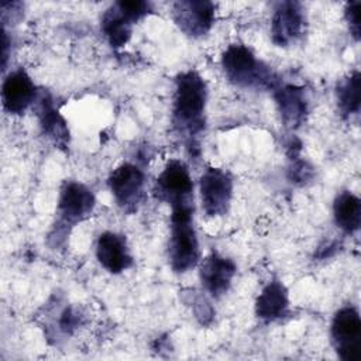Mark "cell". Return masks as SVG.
<instances>
[{"label":"cell","instance_id":"6da1fadb","mask_svg":"<svg viewBox=\"0 0 361 361\" xmlns=\"http://www.w3.org/2000/svg\"><path fill=\"white\" fill-rule=\"evenodd\" d=\"M207 86L196 71H186L175 79L172 126L190 149H199L197 140L204 130Z\"/></svg>","mask_w":361,"mask_h":361},{"label":"cell","instance_id":"7a4b0ae2","mask_svg":"<svg viewBox=\"0 0 361 361\" xmlns=\"http://www.w3.org/2000/svg\"><path fill=\"white\" fill-rule=\"evenodd\" d=\"M221 66L228 82L244 89H275L281 80L243 44L228 45L221 55Z\"/></svg>","mask_w":361,"mask_h":361},{"label":"cell","instance_id":"3957f363","mask_svg":"<svg viewBox=\"0 0 361 361\" xmlns=\"http://www.w3.org/2000/svg\"><path fill=\"white\" fill-rule=\"evenodd\" d=\"M195 207L171 209V233L168 240V261L171 268L183 274L200 261V248L193 224Z\"/></svg>","mask_w":361,"mask_h":361},{"label":"cell","instance_id":"277c9868","mask_svg":"<svg viewBox=\"0 0 361 361\" xmlns=\"http://www.w3.org/2000/svg\"><path fill=\"white\" fill-rule=\"evenodd\" d=\"M151 10V4L144 0L117 1L103 13L100 20L102 32L111 47H123L131 37L133 25L148 16Z\"/></svg>","mask_w":361,"mask_h":361},{"label":"cell","instance_id":"5b68a950","mask_svg":"<svg viewBox=\"0 0 361 361\" xmlns=\"http://www.w3.org/2000/svg\"><path fill=\"white\" fill-rule=\"evenodd\" d=\"M94 204V195L86 185L76 180H66L61 188L58 199V237L59 234H66L68 228L86 220L92 214Z\"/></svg>","mask_w":361,"mask_h":361},{"label":"cell","instance_id":"8992f818","mask_svg":"<svg viewBox=\"0 0 361 361\" xmlns=\"http://www.w3.org/2000/svg\"><path fill=\"white\" fill-rule=\"evenodd\" d=\"M155 196L166 202L171 209L195 207L193 206V182L185 162L171 159L155 182Z\"/></svg>","mask_w":361,"mask_h":361},{"label":"cell","instance_id":"52a82bcc","mask_svg":"<svg viewBox=\"0 0 361 361\" xmlns=\"http://www.w3.org/2000/svg\"><path fill=\"white\" fill-rule=\"evenodd\" d=\"M331 343L344 361L361 360V317L357 307L347 305L338 309L331 320Z\"/></svg>","mask_w":361,"mask_h":361},{"label":"cell","instance_id":"ba28073f","mask_svg":"<svg viewBox=\"0 0 361 361\" xmlns=\"http://www.w3.org/2000/svg\"><path fill=\"white\" fill-rule=\"evenodd\" d=\"M109 188L117 206L126 213H134L145 199V173L130 162L118 165L109 176Z\"/></svg>","mask_w":361,"mask_h":361},{"label":"cell","instance_id":"9c48e42d","mask_svg":"<svg viewBox=\"0 0 361 361\" xmlns=\"http://www.w3.org/2000/svg\"><path fill=\"white\" fill-rule=\"evenodd\" d=\"M233 178L224 169L209 166L199 179L202 209L209 217L227 214L233 197Z\"/></svg>","mask_w":361,"mask_h":361},{"label":"cell","instance_id":"30bf717a","mask_svg":"<svg viewBox=\"0 0 361 361\" xmlns=\"http://www.w3.org/2000/svg\"><path fill=\"white\" fill-rule=\"evenodd\" d=\"M216 6L207 0H180L172 4V18L192 38L206 35L214 24Z\"/></svg>","mask_w":361,"mask_h":361},{"label":"cell","instance_id":"8fae6325","mask_svg":"<svg viewBox=\"0 0 361 361\" xmlns=\"http://www.w3.org/2000/svg\"><path fill=\"white\" fill-rule=\"evenodd\" d=\"M306 30V14L298 1H281L271 18V38L278 47L295 44Z\"/></svg>","mask_w":361,"mask_h":361},{"label":"cell","instance_id":"7c38bea8","mask_svg":"<svg viewBox=\"0 0 361 361\" xmlns=\"http://www.w3.org/2000/svg\"><path fill=\"white\" fill-rule=\"evenodd\" d=\"M38 92L28 73L18 68L10 72L1 85L3 107L10 114H23L37 102Z\"/></svg>","mask_w":361,"mask_h":361},{"label":"cell","instance_id":"4fadbf2b","mask_svg":"<svg viewBox=\"0 0 361 361\" xmlns=\"http://www.w3.org/2000/svg\"><path fill=\"white\" fill-rule=\"evenodd\" d=\"M235 271L237 267L233 259L213 251L200 261L199 276L202 286L212 298L219 299L230 289Z\"/></svg>","mask_w":361,"mask_h":361},{"label":"cell","instance_id":"5bb4252c","mask_svg":"<svg viewBox=\"0 0 361 361\" xmlns=\"http://www.w3.org/2000/svg\"><path fill=\"white\" fill-rule=\"evenodd\" d=\"M272 92L283 126L290 130L300 127L309 113V100L305 89L290 83H279Z\"/></svg>","mask_w":361,"mask_h":361},{"label":"cell","instance_id":"9a60e30c","mask_svg":"<svg viewBox=\"0 0 361 361\" xmlns=\"http://www.w3.org/2000/svg\"><path fill=\"white\" fill-rule=\"evenodd\" d=\"M96 258L110 274H120L133 265V255L126 235L104 231L96 241Z\"/></svg>","mask_w":361,"mask_h":361},{"label":"cell","instance_id":"2e32d148","mask_svg":"<svg viewBox=\"0 0 361 361\" xmlns=\"http://www.w3.org/2000/svg\"><path fill=\"white\" fill-rule=\"evenodd\" d=\"M289 313V298L285 285L279 279L269 281L255 302V314L261 320L275 322Z\"/></svg>","mask_w":361,"mask_h":361},{"label":"cell","instance_id":"e0dca14e","mask_svg":"<svg viewBox=\"0 0 361 361\" xmlns=\"http://www.w3.org/2000/svg\"><path fill=\"white\" fill-rule=\"evenodd\" d=\"M37 116L45 135H48L58 147L65 148L69 142V130L65 118L55 109L52 99L45 92L38 93Z\"/></svg>","mask_w":361,"mask_h":361},{"label":"cell","instance_id":"ac0fdd59","mask_svg":"<svg viewBox=\"0 0 361 361\" xmlns=\"http://www.w3.org/2000/svg\"><path fill=\"white\" fill-rule=\"evenodd\" d=\"M336 226L347 234H354L361 226V200L351 190H341L333 202Z\"/></svg>","mask_w":361,"mask_h":361},{"label":"cell","instance_id":"d6986e66","mask_svg":"<svg viewBox=\"0 0 361 361\" xmlns=\"http://www.w3.org/2000/svg\"><path fill=\"white\" fill-rule=\"evenodd\" d=\"M336 100L338 111L343 117H351L360 113L361 76L358 71H353L337 83Z\"/></svg>","mask_w":361,"mask_h":361},{"label":"cell","instance_id":"ffe728a7","mask_svg":"<svg viewBox=\"0 0 361 361\" xmlns=\"http://www.w3.org/2000/svg\"><path fill=\"white\" fill-rule=\"evenodd\" d=\"M360 8H361V3L360 1H351L347 3L345 8H344V17L345 21L348 24L350 32L351 35L358 41L360 38V27H361V18H360Z\"/></svg>","mask_w":361,"mask_h":361}]
</instances>
